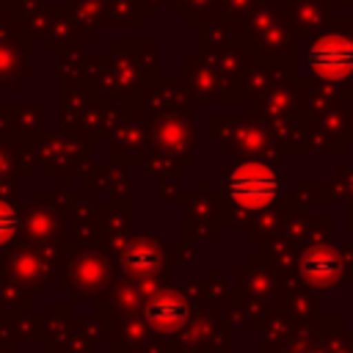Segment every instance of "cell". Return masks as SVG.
Instances as JSON below:
<instances>
[{"mask_svg":"<svg viewBox=\"0 0 353 353\" xmlns=\"http://www.w3.org/2000/svg\"><path fill=\"white\" fill-rule=\"evenodd\" d=\"M279 190H281V179L265 163H243L226 179V193L243 210H262L273 204Z\"/></svg>","mask_w":353,"mask_h":353,"instance_id":"cell-1","label":"cell"},{"mask_svg":"<svg viewBox=\"0 0 353 353\" xmlns=\"http://www.w3.org/2000/svg\"><path fill=\"white\" fill-rule=\"evenodd\" d=\"M306 63L323 80H345L353 72V41L342 36H323L309 47Z\"/></svg>","mask_w":353,"mask_h":353,"instance_id":"cell-2","label":"cell"},{"mask_svg":"<svg viewBox=\"0 0 353 353\" xmlns=\"http://www.w3.org/2000/svg\"><path fill=\"white\" fill-rule=\"evenodd\" d=\"M146 320L154 325V328H163V331H176L185 325L188 320V303L171 292L165 295H157L149 306H146Z\"/></svg>","mask_w":353,"mask_h":353,"instance_id":"cell-3","label":"cell"},{"mask_svg":"<svg viewBox=\"0 0 353 353\" xmlns=\"http://www.w3.org/2000/svg\"><path fill=\"white\" fill-rule=\"evenodd\" d=\"M342 265H339V256L331 251V248H312L306 256H303V276L314 284H328L339 276Z\"/></svg>","mask_w":353,"mask_h":353,"instance_id":"cell-4","label":"cell"},{"mask_svg":"<svg viewBox=\"0 0 353 353\" xmlns=\"http://www.w3.org/2000/svg\"><path fill=\"white\" fill-rule=\"evenodd\" d=\"M127 268L132 273H154L157 270V254L146 245H138L127 254Z\"/></svg>","mask_w":353,"mask_h":353,"instance_id":"cell-5","label":"cell"},{"mask_svg":"<svg viewBox=\"0 0 353 353\" xmlns=\"http://www.w3.org/2000/svg\"><path fill=\"white\" fill-rule=\"evenodd\" d=\"M17 226H19L17 212H14L8 204H3V201H0V245H3V243H8V240L17 234Z\"/></svg>","mask_w":353,"mask_h":353,"instance_id":"cell-6","label":"cell"}]
</instances>
